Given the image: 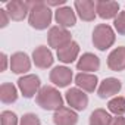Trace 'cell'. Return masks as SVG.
Instances as JSON below:
<instances>
[{
	"label": "cell",
	"mask_w": 125,
	"mask_h": 125,
	"mask_svg": "<svg viewBox=\"0 0 125 125\" xmlns=\"http://www.w3.org/2000/svg\"><path fill=\"white\" fill-rule=\"evenodd\" d=\"M30 5V15H28V24L38 30H47L53 19L52 9L46 5V2H28Z\"/></svg>",
	"instance_id": "1"
},
{
	"label": "cell",
	"mask_w": 125,
	"mask_h": 125,
	"mask_svg": "<svg viewBox=\"0 0 125 125\" xmlns=\"http://www.w3.org/2000/svg\"><path fill=\"white\" fill-rule=\"evenodd\" d=\"M35 102L44 110L56 112L60 107H63V97L54 85H43L35 96Z\"/></svg>",
	"instance_id": "2"
},
{
	"label": "cell",
	"mask_w": 125,
	"mask_h": 125,
	"mask_svg": "<svg viewBox=\"0 0 125 125\" xmlns=\"http://www.w3.org/2000/svg\"><path fill=\"white\" fill-rule=\"evenodd\" d=\"M115 31L107 24H99L93 30V44L99 50H107L115 44Z\"/></svg>",
	"instance_id": "3"
},
{
	"label": "cell",
	"mask_w": 125,
	"mask_h": 125,
	"mask_svg": "<svg viewBox=\"0 0 125 125\" xmlns=\"http://www.w3.org/2000/svg\"><path fill=\"white\" fill-rule=\"evenodd\" d=\"M41 88V83H40V78L34 74H27V75H22L19 80H18V90L21 91V94L25 97V99H31L34 96L38 94Z\"/></svg>",
	"instance_id": "4"
},
{
	"label": "cell",
	"mask_w": 125,
	"mask_h": 125,
	"mask_svg": "<svg viewBox=\"0 0 125 125\" xmlns=\"http://www.w3.org/2000/svg\"><path fill=\"white\" fill-rule=\"evenodd\" d=\"M47 41H49V46L53 47V49H60L66 46L68 43L72 41V37H71V32L66 30V28H62L59 25L56 27H52L49 30V34H47Z\"/></svg>",
	"instance_id": "5"
},
{
	"label": "cell",
	"mask_w": 125,
	"mask_h": 125,
	"mask_svg": "<svg viewBox=\"0 0 125 125\" xmlns=\"http://www.w3.org/2000/svg\"><path fill=\"white\" fill-rule=\"evenodd\" d=\"M65 100L69 104L71 109L81 112L84 109H87L88 106V96L85 94V91H83L78 87H72L65 93Z\"/></svg>",
	"instance_id": "6"
},
{
	"label": "cell",
	"mask_w": 125,
	"mask_h": 125,
	"mask_svg": "<svg viewBox=\"0 0 125 125\" xmlns=\"http://www.w3.org/2000/svg\"><path fill=\"white\" fill-rule=\"evenodd\" d=\"M49 78L56 88H63V87H68L75 77L68 66H54L50 71Z\"/></svg>",
	"instance_id": "7"
},
{
	"label": "cell",
	"mask_w": 125,
	"mask_h": 125,
	"mask_svg": "<svg viewBox=\"0 0 125 125\" xmlns=\"http://www.w3.org/2000/svg\"><path fill=\"white\" fill-rule=\"evenodd\" d=\"M122 88V83L118 80V78H113V77H109V78H104L99 87H97V94L100 99H109V97H116L119 94Z\"/></svg>",
	"instance_id": "8"
},
{
	"label": "cell",
	"mask_w": 125,
	"mask_h": 125,
	"mask_svg": "<svg viewBox=\"0 0 125 125\" xmlns=\"http://www.w3.org/2000/svg\"><path fill=\"white\" fill-rule=\"evenodd\" d=\"M32 63L40 69H47L53 65V53L47 46H38L32 52Z\"/></svg>",
	"instance_id": "9"
},
{
	"label": "cell",
	"mask_w": 125,
	"mask_h": 125,
	"mask_svg": "<svg viewBox=\"0 0 125 125\" xmlns=\"http://www.w3.org/2000/svg\"><path fill=\"white\" fill-rule=\"evenodd\" d=\"M54 21L62 28H72L77 24V13L71 6H62L54 10Z\"/></svg>",
	"instance_id": "10"
},
{
	"label": "cell",
	"mask_w": 125,
	"mask_h": 125,
	"mask_svg": "<svg viewBox=\"0 0 125 125\" xmlns=\"http://www.w3.org/2000/svg\"><path fill=\"white\" fill-rule=\"evenodd\" d=\"M5 9L8 10L9 16L12 21H24L30 15V5L28 2H22V0H12L8 2Z\"/></svg>",
	"instance_id": "11"
},
{
	"label": "cell",
	"mask_w": 125,
	"mask_h": 125,
	"mask_svg": "<svg viewBox=\"0 0 125 125\" xmlns=\"http://www.w3.org/2000/svg\"><path fill=\"white\" fill-rule=\"evenodd\" d=\"M75 13L85 22L94 21L97 12H96V2L93 0H75L74 2Z\"/></svg>",
	"instance_id": "12"
},
{
	"label": "cell",
	"mask_w": 125,
	"mask_h": 125,
	"mask_svg": "<svg viewBox=\"0 0 125 125\" xmlns=\"http://www.w3.org/2000/svg\"><path fill=\"white\" fill-rule=\"evenodd\" d=\"M96 12L102 19H115L119 15V3L112 0H99L96 2Z\"/></svg>",
	"instance_id": "13"
},
{
	"label": "cell",
	"mask_w": 125,
	"mask_h": 125,
	"mask_svg": "<svg viewBox=\"0 0 125 125\" xmlns=\"http://www.w3.org/2000/svg\"><path fill=\"white\" fill-rule=\"evenodd\" d=\"M10 69L13 74H27L31 69V59L24 52H16L10 56Z\"/></svg>",
	"instance_id": "14"
},
{
	"label": "cell",
	"mask_w": 125,
	"mask_h": 125,
	"mask_svg": "<svg viewBox=\"0 0 125 125\" xmlns=\"http://www.w3.org/2000/svg\"><path fill=\"white\" fill-rule=\"evenodd\" d=\"M75 85L81 88L85 93H94L99 87V80L96 74H87V72H78L74 78Z\"/></svg>",
	"instance_id": "15"
},
{
	"label": "cell",
	"mask_w": 125,
	"mask_h": 125,
	"mask_svg": "<svg viewBox=\"0 0 125 125\" xmlns=\"http://www.w3.org/2000/svg\"><path fill=\"white\" fill-rule=\"evenodd\" d=\"M53 124L54 125H77L78 124V113H77V110L63 106L54 112Z\"/></svg>",
	"instance_id": "16"
},
{
	"label": "cell",
	"mask_w": 125,
	"mask_h": 125,
	"mask_svg": "<svg viewBox=\"0 0 125 125\" xmlns=\"http://www.w3.org/2000/svg\"><path fill=\"white\" fill-rule=\"evenodd\" d=\"M77 69L80 72L94 74L96 71L100 69V59L93 53H84L77 62Z\"/></svg>",
	"instance_id": "17"
},
{
	"label": "cell",
	"mask_w": 125,
	"mask_h": 125,
	"mask_svg": "<svg viewBox=\"0 0 125 125\" xmlns=\"http://www.w3.org/2000/svg\"><path fill=\"white\" fill-rule=\"evenodd\" d=\"M107 66L110 71L121 72L125 69V46L115 47L107 56Z\"/></svg>",
	"instance_id": "18"
},
{
	"label": "cell",
	"mask_w": 125,
	"mask_h": 125,
	"mask_svg": "<svg viewBox=\"0 0 125 125\" xmlns=\"http://www.w3.org/2000/svg\"><path fill=\"white\" fill-rule=\"evenodd\" d=\"M78 54H80V46L74 40L56 50V56L62 63H72L75 59H78Z\"/></svg>",
	"instance_id": "19"
},
{
	"label": "cell",
	"mask_w": 125,
	"mask_h": 125,
	"mask_svg": "<svg viewBox=\"0 0 125 125\" xmlns=\"http://www.w3.org/2000/svg\"><path fill=\"white\" fill-rule=\"evenodd\" d=\"M0 100L5 104L15 103L18 100V88L12 83H3L0 85Z\"/></svg>",
	"instance_id": "20"
},
{
	"label": "cell",
	"mask_w": 125,
	"mask_h": 125,
	"mask_svg": "<svg viewBox=\"0 0 125 125\" xmlns=\"http://www.w3.org/2000/svg\"><path fill=\"white\" fill-rule=\"evenodd\" d=\"M112 116L107 110L104 109H96L91 112L90 119H88V125H109Z\"/></svg>",
	"instance_id": "21"
},
{
	"label": "cell",
	"mask_w": 125,
	"mask_h": 125,
	"mask_svg": "<svg viewBox=\"0 0 125 125\" xmlns=\"http://www.w3.org/2000/svg\"><path fill=\"white\" fill-rule=\"evenodd\" d=\"M107 110L113 113L115 116H124L125 115V97H121V96L112 97L107 102Z\"/></svg>",
	"instance_id": "22"
},
{
	"label": "cell",
	"mask_w": 125,
	"mask_h": 125,
	"mask_svg": "<svg viewBox=\"0 0 125 125\" xmlns=\"http://www.w3.org/2000/svg\"><path fill=\"white\" fill-rule=\"evenodd\" d=\"M0 124L2 125H19V119L15 112L3 110L2 115H0Z\"/></svg>",
	"instance_id": "23"
},
{
	"label": "cell",
	"mask_w": 125,
	"mask_h": 125,
	"mask_svg": "<svg viewBox=\"0 0 125 125\" xmlns=\"http://www.w3.org/2000/svg\"><path fill=\"white\" fill-rule=\"evenodd\" d=\"M113 27L118 34L125 35V10L119 12V15L113 19Z\"/></svg>",
	"instance_id": "24"
},
{
	"label": "cell",
	"mask_w": 125,
	"mask_h": 125,
	"mask_svg": "<svg viewBox=\"0 0 125 125\" xmlns=\"http://www.w3.org/2000/svg\"><path fill=\"white\" fill-rule=\"evenodd\" d=\"M41 121L35 113H25L21 119H19V125H40Z\"/></svg>",
	"instance_id": "25"
},
{
	"label": "cell",
	"mask_w": 125,
	"mask_h": 125,
	"mask_svg": "<svg viewBox=\"0 0 125 125\" xmlns=\"http://www.w3.org/2000/svg\"><path fill=\"white\" fill-rule=\"evenodd\" d=\"M10 21H12V19H10L8 10H6L5 8H3V9H0V28H6V27L9 25Z\"/></svg>",
	"instance_id": "26"
},
{
	"label": "cell",
	"mask_w": 125,
	"mask_h": 125,
	"mask_svg": "<svg viewBox=\"0 0 125 125\" xmlns=\"http://www.w3.org/2000/svg\"><path fill=\"white\" fill-rule=\"evenodd\" d=\"M0 57H2V59H0V60H2V66H0V71L5 72V71L8 69V66H10V57H9L6 53H2V54H0Z\"/></svg>",
	"instance_id": "27"
},
{
	"label": "cell",
	"mask_w": 125,
	"mask_h": 125,
	"mask_svg": "<svg viewBox=\"0 0 125 125\" xmlns=\"http://www.w3.org/2000/svg\"><path fill=\"white\" fill-rule=\"evenodd\" d=\"M46 5H47L49 8H56V9H59V8H62V6H66V2H65V0H46Z\"/></svg>",
	"instance_id": "28"
},
{
	"label": "cell",
	"mask_w": 125,
	"mask_h": 125,
	"mask_svg": "<svg viewBox=\"0 0 125 125\" xmlns=\"http://www.w3.org/2000/svg\"><path fill=\"white\" fill-rule=\"evenodd\" d=\"M109 125H125V118L124 116H112Z\"/></svg>",
	"instance_id": "29"
}]
</instances>
